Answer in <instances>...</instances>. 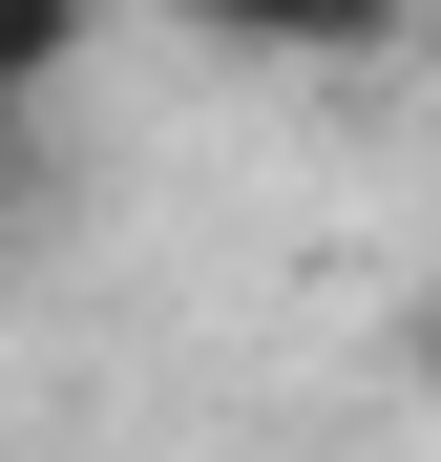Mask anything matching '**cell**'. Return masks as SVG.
I'll list each match as a JSON object with an SVG mask.
<instances>
[{"label": "cell", "mask_w": 441, "mask_h": 462, "mask_svg": "<svg viewBox=\"0 0 441 462\" xmlns=\"http://www.w3.org/2000/svg\"><path fill=\"white\" fill-rule=\"evenodd\" d=\"M420 0H189V42H232V63H400Z\"/></svg>", "instance_id": "obj_1"}, {"label": "cell", "mask_w": 441, "mask_h": 462, "mask_svg": "<svg viewBox=\"0 0 441 462\" xmlns=\"http://www.w3.org/2000/svg\"><path fill=\"white\" fill-rule=\"evenodd\" d=\"M85 42H106V0H0V85H22V106H42Z\"/></svg>", "instance_id": "obj_2"}, {"label": "cell", "mask_w": 441, "mask_h": 462, "mask_svg": "<svg viewBox=\"0 0 441 462\" xmlns=\"http://www.w3.org/2000/svg\"><path fill=\"white\" fill-rule=\"evenodd\" d=\"M0 147H22V85H0Z\"/></svg>", "instance_id": "obj_3"}]
</instances>
